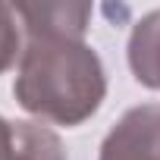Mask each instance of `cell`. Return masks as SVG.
Listing matches in <instances>:
<instances>
[{
	"label": "cell",
	"mask_w": 160,
	"mask_h": 160,
	"mask_svg": "<svg viewBox=\"0 0 160 160\" xmlns=\"http://www.w3.org/2000/svg\"><path fill=\"white\" fill-rule=\"evenodd\" d=\"M25 47L13 94L19 107L53 126H82L107 98V69L85 41L88 3H16Z\"/></svg>",
	"instance_id": "obj_1"
},
{
	"label": "cell",
	"mask_w": 160,
	"mask_h": 160,
	"mask_svg": "<svg viewBox=\"0 0 160 160\" xmlns=\"http://www.w3.org/2000/svg\"><path fill=\"white\" fill-rule=\"evenodd\" d=\"M126 57L135 82L151 91H160V10L144 13L132 25Z\"/></svg>",
	"instance_id": "obj_4"
},
{
	"label": "cell",
	"mask_w": 160,
	"mask_h": 160,
	"mask_svg": "<svg viewBox=\"0 0 160 160\" xmlns=\"http://www.w3.org/2000/svg\"><path fill=\"white\" fill-rule=\"evenodd\" d=\"M0 160H66V148L41 122L0 116Z\"/></svg>",
	"instance_id": "obj_3"
},
{
	"label": "cell",
	"mask_w": 160,
	"mask_h": 160,
	"mask_svg": "<svg viewBox=\"0 0 160 160\" xmlns=\"http://www.w3.org/2000/svg\"><path fill=\"white\" fill-rule=\"evenodd\" d=\"M98 160H160V104L126 110L101 141Z\"/></svg>",
	"instance_id": "obj_2"
},
{
	"label": "cell",
	"mask_w": 160,
	"mask_h": 160,
	"mask_svg": "<svg viewBox=\"0 0 160 160\" xmlns=\"http://www.w3.org/2000/svg\"><path fill=\"white\" fill-rule=\"evenodd\" d=\"M22 57V32H19V13L10 3H0V75Z\"/></svg>",
	"instance_id": "obj_5"
}]
</instances>
